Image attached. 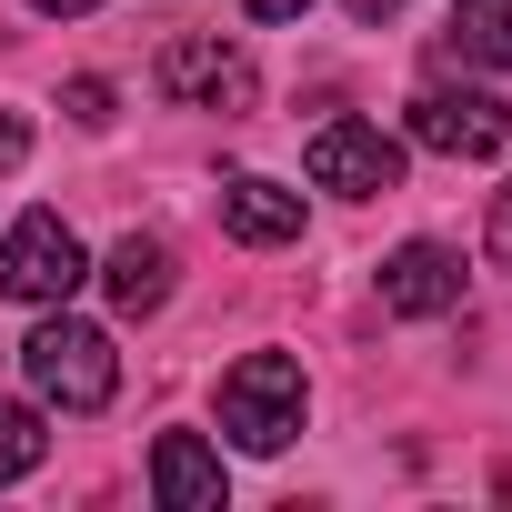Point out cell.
<instances>
[{
  "label": "cell",
  "instance_id": "cell-13",
  "mask_svg": "<svg viewBox=\"0 0 512 512\" xmlns=\"http://www.w3.org/2000/svg\"><path fill=\"white\" fill-rule=\"evenodd\" d=\"M61 111H71L81 131H111V81H91V71H81V81L61 91Z\"/></svg>",
  "mask_w": 512,
  "mask_h": 512
},
{
  "label": "cell",
  "instance_id": "cell-10",
  "mask_svg": "<svg viewBox=\"0 0 512 512\" xmlns=\"http://www.w3.org/2000/svg\"><path fill=\"white\" fill-rule=\"evenodd\" d=\"M101 282H111V302H121V312L141 322V312H161V302H171V251H161L151 231H131V241H111Z\"/></svg>",
  "mask_w": 512,
  "mask_h": 512
},
{
  "label": "cell",
  "instance_id": "cell-16",
  "mask_svg": "<svg viewBox=\"0 0 512 512\" xmlns=\"http://www.w3.org/2000/svg\"><path fill=\"white\" fill-rule=\"evenodd\" d=\"M241 11H251V21H302L312 0H241Z\"/></svg>",
  "mask_w": 512,
  "mask_h": 512
},
{
  "label": "cell",
  "instance_id": "cell-9",
  "mask_svg": "<svg viewBox=\"0 0 512 512\" xmlns=\"http://www.w3.org/2000/svg\"><path fill=\"white\" fill-rule=\"evenodd\" d=\"M221 231L251 241V251L302 241V191H282V181H262V171H241V181H221Z\"/></svg>",
  "mask_w": 512,
  "mask_h": 512
},
{
  "label": "cell",
  "instance_id": "cell-2",
  "mask_svg": "<svg viewBox=\"0 0 512 512\" xmlns=\"http://www.w3.org/2000/svg\"><path fill=\"white\" fill-rule=\"evenodd\" d=\"M302 412H312V392H302V362L292 352H241L221 372V432L241 452H282L302 432Z\"/></svg>",
  "mask_w": 512,
  "mask_h": 512
},
{
  "label": "cell",
  "instance_id": "cell-18",
  "mask_svg": "<svg viewBox=\"0 0 512 512\" xmlns=\"http://www.w3.org/2000/svg\"><path fill=\"white\" fill-rule=\"evenodd\" d=\"M352 11H362V21H392V11H402V0H352Z\"/></svg>",
  "mask_w": 512,
  "mask_h": 512
},
{
  "label": "cell",
  "instance_id": "cell-6",
  "mask_svg": "<svg viewBox=\"0 0 512 512\" xmlns=\"http://www.w3.org/2000/svg\"><path fill=\"white\" fill-rule=\"evenodd\" d=\"M302 161H312V181L342 191V201H372V191L402 181V141H382L372 121H322V131L302 141Z\"/></svg>",
  "mask_w": 512,
  "mask_h": 512
},
{
  "label": "cell",
  "instance_id": "cell-14",
  "mask_svg": "<svg viewBox=\"0 0 512 512\" xmlns=\"http://www.w3.org/2000/svg\"><path fill=\"white\" fill-rule=\"evenodd\" d=\"M21 161H31V121H21V111H0V171H21Z\"/></svg>",
  "mask_w": 512,
  "mask_h": 512
},
{
  "label": "cell",
  "instance_id": "cell-12",
  "mask_svg": "<svg viewBox=\"0 0 512 512\" xmlns=\"http://www.w3.org/2000/svg\"><path fill=\"white\" fill-rule=\"evenodd\" d=\"M41 452H51L41 412H31V402H0V492H11L21 472H41Z\"/></svg>",
  "mask_w": 512,
  "mask_h": 512
},
{
  "label": "cell",
  "instance_id": "cell-7",
  "mask_svg": "<svg viewBox=\"0 0 512 512\" xmlns=\"http://www.w3.org/2000/svg\"><path fill=\"white\" fill-rule=\"evenodd\" d=\"M382 302H392L402 322L452 312V302H462V251H442V241H402L392 262H382Z\"/></svg>",
  "mask_w": 512,
  "mask_h": 512
},
{
  "label": "cell",
  "instance_id": "cell-8",
  "mask_svg": "<svg viewBox=\"0 0 512 512\" xmlns=\"http://www.w3.org/2000/svg\"><path fill=\"white\" fill-rule=\"evenodd\" d=\"M151 492H161L171 512H221L231 472H221V452H211L201 432H161V442H151Z\"/></svg>",
  "mask_w": 512,
  "mask_h": 512
},
{
  "label": "cell",
  "instance_id": "cell-3",
  "mask_svg": "<svg viewBox=\"0 0 512 512\" xmlns=\"http://www.w3.org/2000/svg\"><path fill=\"white\" fill-rule=\"evenodd\" d=\"M151 81H161V101H171V111H221V121H241L251 101H262L251 61H241L231 41H211V31H181V41H161Z\"/></svg>",
  "mask_w": 512,
  "mask_h": 512
},
{
  "label": "cell",
  "instance_id": "cell-17",
  "mask_svg": "<svg viewBox=\"0 0 512 512\" xmlns=\"http://www.w3.org/2000/svg\"><path fill=\"white\" fill-rule=\"evenodd\" d=\"M31 11H51V21H81V11H101V0H31Z\"/></svg>",
  "mask_w": 512,
  "mask_h": 512
},
{
  "label": "cell",
  "instance_id": "cell-11",
  "mask_svg": "<svg viewBox=\"0 0 512 512\" xmlns=\"http://www.w3.org/2000/svg\"><path fill=\"white\" fill-rule=\"evenodd\" d=\"M442 51L472 61V71H502V61H512V0H452Z\"/></svg>",
  "mask_w": 512,
  "mask_h": 512
},
{
  "label": "cell",
  "instance_id": "cell-5",
  "mask_svg": "<svg viewBox=\"0 0 512 512\" xmlns=\"http://www.w3.org/2000/svg\"><path fill=\"white\" fill-rule=\"evenodd\" d=\"M412 141L442 151V161H492V151H512V111L492 91H422L412 101Z\"/></svg>",
  "mask_w": 512,
  "mask_h": 512
},
{
  "label": "cell",
  "instance_id": "cell-4",
  "mask_svg": "<svg viewBox=\"0 0 512 512\" xmlns=\"http://www.w3.org/2000/svg\"><path fill=\"white\" fill-rule=\"evenodd\" d=\"M81 282H91V262H81V241H71V221H61V211L11 221V241H0V292H11V302L51 312V302H71Z\"/></svg>",
  "mask_w": 512,
  "mask_h": 512
},
{
  "label": "cell",
  "instance_id": "cell-15",
  "mask_svg": "<svg viewBox=\"0 0 512 512\" xmlns=\"http://www.w3.org/2000/svg\"><path fill=\"white\" fill-rule=\"evenodd\" d=\"M492 262H502V272H512V191H502V201H492Z\"/></svg>",
  "mask_w": 512,
  "mask_h": 512
},
{
  "label": "cell",
  "instance_id": "cell-1",
  "mask_svg": "<svg viewBox=\"0 0 512 512\" xmlns=\"http://www.w3.org/2000/svg\"><path fill=\"white\" fill-rule=\"evenodd\" d=\"M21 372H31V392L61 402V412H111V392H121V352H111V332H101V322H71L61 302H51L41 332L21 342Z\"/></svg>",
  "mask_w": 512,
  "mask_h": 512
}]
</instances>
